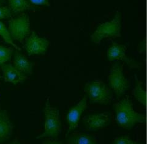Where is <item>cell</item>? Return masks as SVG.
<instances>
[{"instance_id": "cell-1", "label": "cell", "mask_w": 147, "mask_h": 144, "mask_svg": "<svg viewBox=\"0 0 147 144\" xmlns=\"http://www.w3.org/2000/svg\"><path fill=\"white\" fill-rule=\"evenodd\" d=\"M114 108L116 122L119 127L124 129H130L136 123H143L145 121V115L136 112L128 97L116 103Z\"/></svg>"}, {"instance_id": "cell-2", "label": "cell", "mask_w": 147, "mask_h": 144, "mask_svg": "<svg viewBox=\"0 0 147 144\" xmlns=\"http://www.w3.org/2000/svg\"><path fill=\"white\" fill-rule=\"evenodd\" d=\"M45 123L44 133L37 139L57 138L61 132V122L58 109L50 105L49 98L46 100L44 108Z\"/></svg>"}, {"instance_id": "cell-3", "label": "cell", "mask_w": 147, "mask_h": 144, "mask_svg": "<svg viewBox=\"0 0 147 144\" xmlns=\"http://www.w3.org/2000/svg\"><path fill=\"white\" fill-rule=\"evenodd\" d=\"M121 16L117 12L114 18L111 21L100 24L91 35L92 41L99 44L101 41L106 38H117L121 36Z\"/></svg>"}, {"instance_id": "cell-4", "label": "cell", "mask_w": 147, "mask_h": 144, "mask_svg": "<svg viewBox=\"0 0 147 144\" xmlns=\"http://www.w3.org/2000/svg\"><path fill=\"white\" fill-rule=\"evenodd\" d=\"M85 91L92 103L103 105H107L111 103L112 92L102 81L88 82L85 84Z\"/></svg>"}, {"instance_id": "cell-5", "label": "cell", "mask_w": 147, "mask_h": 144, "mask_svg": "<svg viewBox=\"0 0 147 144\" xmlns=\"http://www.w3.org/2000/svg\"><path fill=\"white\" fill-rule=\"evenodd\" d=\"M108 80L110 87L118 96L123 95L129 88V82L123 73V66L115 63L110 70Z\"/></svg>"}, {"instance_id": "cell-6", "label": "cell", "mask_w": 147, "mask_h": 144, "mask_svg": "<svg viewBox=\"0 0 147 144\" xmlns=\"http://www.w3.org/2000/svg\"><path fill=\"white\" fill-rule=\"evenodd\" d=\"M30 20L27 15H22L9 21V32L13 40L22 43L30 34Z\"/></svg>"}, {"instance_id": "cell-7", "label": "cell", "mask_w": 147, "mask_h": 144, "mask_svg": "<svg viewBox=\"0 0 147 144\" xmlns=\"http://www.w3.org/2000/svg\"><path fill=\"white\" fill-rule=\"evenodd\" d=\"M49 45V42L47 39L38 36L35 32H32L25 40V48L29 56L42 54L45 53Z\"/></svg>"}, {"instance_id": "cell-8", "label": "cell", "mask_w": 147, "mask_h": 144, "mask_svg": "<svg viewBox=\"0 0 147 144\" xmlns=\"http://www.w3.org/2000/svg\"><path fill=\"white\" fill-rule=\"evenodd\" d=\"M126 48L125 46L113 43L107 50V58L110 61L115 60H121L125 61L132 68H140V64L129 58L126 54Z\"/></svg>"}, {"instance_id": "cell-9", "label": "cell", "mask_w": 147, "mask_h": 144, "mask_svg": "<svg viewBox=\"0 0 147 144\" xmlns=\"http://www.w3.org/2000/svg\"><path fill=\"white\" fill-rule=\"evenodd\" d=\"M87 106V97L85 96L75 106L72 108L67 114V122L68 123L67 134H69L77 127L81 115Z\"/></svg>"}, {"instance_id": "cell-10", "label": "cell", "mask_w": 147, "mask_h": 144, "mask_svg": "<svg viewBox=\"0 0 147 144\" xmlns=\"http://www.w3.org/2000/svg\"><path fill=\"white\" fill-rule=\"evenodd\" d=\"M86 128L90 131L101 129L108 125L110 121L109 114L107 112L86 115L83 119Z\"/></svg>"}, {"instance_id": "cell-11", "label": "cell", "mask_w": 147, "mask_h": 144, "mask_svg": "<svg viewBox=\"0 0 147 144\" xmlns=\"http://www.w3.org/2000/svg\"><path fill=\"white\" fill-rule=\"evenodd\" d=\"M1 70L3 73L4 80L6 82L17 84L18 83L24 82L27 79L26 76L18 70L12 64L2 65Z\"/></svg>"}, {"instance_id": "cell-12", "label": "cell", "mask_w": 147, "mask_h": 144, "mask_svg": "<svg viewBox=\"0 0 147 144\" xmlns=\"http://www.w3.org/2000/svg\"><path fill=\"white\" fill-rule=\"evenodd\" d=\"M13 128L7 111L0 109V143L4 142L11 137Z\"/></svg>"}, {"instance_id": "cell-13", "label": "cell", "mask_w": 147, "mask_h": 144, "mask_svg": "<svg viewBox=\"0 0 147 144\" xmlns=\"http://www.w3.org/2000/svg\"><path fill=\"white\" fill-rule=\"evenodd\" d=\"M13 64L18 70L22 73L28 75H31L33 73V64L18 51H16L15 53Z\"/></svg>"}, {"instance_id": "cell-14", "label": "cell", "mask_w": 147, "mask_h": 144, "mask_svg": "<svg viewBox=\"0 0 147 144\" xmlns=\"http://www.w3.org/2000/svg\"><path fill=\"white\" fill-rule=\"evenodd\" d=\"M67 144H97L94 138L84 133L72 134L67 140Z\"/></svg>"}, {"instance_id": "cell-15", "label": "cell", "mask_w": 147, "mask_h": 144, "mask_svg": "<svg viewBox=\"0 0 147 144\" xmlns=\"http://www.w3.org/2000/svg\"><path fill=\"white\" fill-rule=\"evenodd\" d=\"M9 8L11 12L17 14L26 10L36 9V7L31 5L28 0H7Z\"/></svg>"}, {"instance_id": "cell-16", "label": "cell", "mask_w": 147, "mask_h": 144, "mask_svg": "<svg viewBox=\"0 0 147 144\" xmlns=\"http://www.w3.org/2000/svg\"><path fill=\"white\" fill-rule=\"evenodd\" d=\"M136 85L132 90V95H134L135 98L139 101L140 103L146 106V91L142 87V82L137 80L136 76Z\"/></svg>"}, {"instance_id": "cell-17", "label": "cell", "mask_w": 147, "mask_h": 144, "mask_svg": "<svg viewBox=\"0 0 147 144\" xmlns=\"http://www.w3.org/2000/svg\"><path fill=\"white\" fill-rule=\"evenodd\" d=\"M0 36L1 37L7 44H11L17 51H21V48H20L18 46H17L13 42V40L11 38V36L10 35V33H9V30L7 29L6 25L1 21H0Z\"/></svg>"}, {"instance_id": "cell-18", "label": "cell", "mask_w": 147, "mask_h": 144, "mask_svg": "<svg viewBox=\"0 0 147 144\" xmlns=\"http://www.w3.org/2000/svg\"><path fill=\"white\" fill-rule=\"evenodd\" d=\"M12 53V49L0 45V66H2L11 59Z\"/></svg>"}, {"instance_id": "cell-19", "label": "cell", "mask_w": 147, "mask_h": 144, "mask_svg": "<svg viewBox=\"0 0 147 144\" xmlns=\"http://www.w3.org/2000/svg\"><path fill=\"white\" fill-rule=\"evenodd\" d=\"M138 143L128 136H123L116 137L113 141L112 144H137Z\"/></svg>"}, {"instance_id": "cell-20", "label": "cell", "mask_w": 147, "mask_h": 144, "mask_svg": "<svg viewBox=\"0 0 147 144\" xmlns=\"http://www.w3.org/2000/svg\"><path fill=\"white\" fill-rule=\"evenodd\" d=\"M11 11L8 7L0 6V20L11 17Z\"/></svg>"}, {"instance_id": "cell-21", "label": "cell", "mask_w": 147, "mask_h": 144, "mask_svg": "<svg viewBox=\"0 0 147 144\" xmlns=\"http://www.w3.org/2000/svg\"><path fill=\"white\" fill-rule=\"evenodd\" d=\"M31 4L34 5H44L46 6H50V3L49 0H28Z\"/></svg>"}, {"instance_id": "cell-22", "label": "cell", "mask_w": 147, "mask_h": 144, "mask_svg": "<svg viewBox=\"0 0 147 144\" xmlns=\"http://www.w3.org/2000/svg\"><path fill=\"white\" fill-rule=\"evenodd\" d=\"M40 144H63V143L57 141L56 140H53L52 139H47L41 143Z\"/></svg>"}, {"instance_id": "cell-23", "label": "cell", "mask_w": 147, "mask_h": 144, "mask_svg": "<svg viewBox=\"0 0 147 144\" xmlns=\"http://www.w3.org/2000/svg\"><path fill=\"white\" fill-rule=\"evenodd\" d=\"M7 144H22V143H21L20 142H18V141H17V140H14V141L11 142H10V143H8Z\"/></svg>"}, {"instance_id": "cell-24", "label": "cell", "mask_w": 147, "mask_h": 144, "mask_svg": "<svg viewBox=\"0 0 147 144\" xmlns=\"http://www.w3.org/2000/svg\"><path fill=\"white\" fill-rule=\"evenodd\" d=\"M2 2H3V0H0V4L2 3Z\"/></svg>"}, {"instance_id": "cell-25", "label": "cell", "mask_w": 147, "mask_h": 144, "mask_svg": "<svg viewBox=\"0 0 147 144\" xmlns=\"http://www.w3.org/2000/svg\"><path fill=\"white\" fill-rule=\"evenodd\" d=\"M3 78L2 76H0V78Z\"/></svg>"}, {"instance_id": "cell-26", "label": "cell", "mask_w": 147, "mask_h": 144, "mask_svg": "<svg viewBox=\"0 0 147 144\" xmlns=\"http://www.w3.org/2000/svg\"><path fill=\"white\" fill-rule=\"evenodd\" d=\"M137 144H141V143H137Z\"/></svg>"}]
</instances>
